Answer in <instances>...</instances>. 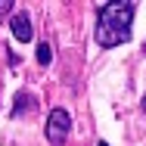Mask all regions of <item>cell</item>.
<instances>
[{"label": "cell", "instance_id": "3957f363", "mask_svg": "<svg viewBox=\"0 0 146 146\" xmlns=\"http://www.w3.org/2000/svg\"><path fill=\"white\" fill-rule=\"evenodd\" d=\"M9 31H13V37L19 40V44H31L34 40V28H31V16L25 9H19L13 19H9Z\"/></svg>", "mask_w": 146, "mask_h": 146}, {"label": "cell", "instance_id": "9c48e42d", "mask_svg": "<svg viewBox=\"0 0 146 146\" xmlns=\"http://www.w3.org/2000/svg\"><path fill=\"white\" fill-rule=\"evenodd\" d=\"M143 53H146V44H143Z\"/></svg>", "mask_w": 146, "mask_h": 146}, {"label": "cell", "instance_id": "52a82bcc", "mask_svg": "<svg viewBox=\"0 0 146 146\" xmlns=\"http://www.w3.org/2000/svg\"><path fill=\"white\" fill-rule=\"evenodd\" d=\"M140 109H143V112H146V93H143V100H140Z\"/></svg>", "mask_w": 146, "mask_h": 146}, {"label": "cell", "instance_id": "277c9868", "mask_svg": "<svg viewBox=\"0 0 146 146\" xmlns=\"http://www.w3.org/2000/svg\"><path fill=\"white\" fill-rule=\"evenodd\" d=\"M34 109H37V96L28 93V90H19V93H16V100H13V115L22 118V115H31Z\"/></svg>", "mask_w": 146, "mask_h": 146}, {"label": "cell", "instance_id": "5b68a950", "mask_svg": "<svg viewBox=\"0 0 146 146\" xmlns=\"http://www.w3.org/2000/svg\"><path fill=\"white\" fill-rule=\"evenodd\" d=\"M37 62H40V65H50V62H53V47H50L47 40H37Z\"/></svg>", "mask_w": 146, "mask_h": 146}, {"label": "cell", "instance_id": "ba28073f", "mask_svg": "<svg viewBox=\"0 0 146 146\" xmlns=\"http://www.w3.org/2000/svg\"><path fill=\"white\" fill-rule=\"evenodd\" d=\"M96 146H109V143H106V140H100V143H96Z\"/></svg>", "mask_w": 146, "mask_h": 146}, {"label": "cell", "instance_id": "7a4b0ae2", "mask_svg": "<svg viewBox=\"0 0 146 146\" xmlns=\"http://www.w3.org/2000/svg\"><path fill=\"white\" fill-rule=\"evenodd\" d=\"M44 134H47V143H50V146H62V143H65V137L72 134V112H68L65 106L50 109Z\"/></svg>", "mask_w": 146, "mask_h": 146}, {"label": "cell", "instance_id": "6da1fadb", "mask_svg": "<svg viewBox=\"0 0 146 146\" xmlns=\"http://www.w3.org/2000/svg\"><path fill=\"white\" fill-rule=\"evenodd\" d=\"M134 9L137 3L124 0V3H100L96 6V28L93 37L100 47H118L131 40V28H134Z\"/></svg>", "mask_w": 146, "mask_h": 146}, {"label": "cell", "instance_id": "8992f818", "mask_svg": "<svg viewBox=\"0 0 146 146\" xmlns=\"http://www.w3.org/2000/svg\"><path fill=\"white\" fill-rule=\"evenodd\" d=\"M13 6H16V3H13V0H0V19H3V16H6V13H9V9H13Z\"/></svg>", "mask_w": 146, "mask_h": 146}]
</instances>
